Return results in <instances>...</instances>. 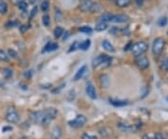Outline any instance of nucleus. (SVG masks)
I'll list each match as a JSON object with an SVG mask.
<instances>
[{
  "mask_svg": "<svg viewBox=\"0 0 168 139\" xmlns=\"http://www.w3.org/2000/svg\"><path fill=\"white\" fill-rule=\"evenodd\" d=\"M115 2L119 8H126L130 5L131 0H116Z\"/></svg>",
  "mask_w": 168,
  "mask_h": 139,
  "instance_id": "22",
  "label": "nucleus"
},
{
  "mask_svg": "<svg viewBox=\"0 0 168 139\" xmlns=\"http://www.w3.org/2000/svg\"><path fill=\"white\" fill-rule=\"evenodd\" d=\"M106 28H107V24H106V23H103V22H99V23L95 25V30L98 31V32L105 31Z\"/></svg>",
  "mask_w": 168,
  "mask_h": 139,
  "instance_id": "25",
  "label": "nucleus"
},
{
  "mask_svg": "<svg viewBox=\"0 0 168 139\" xmlns=\"http://www.w3.org/2000/svg\"><path fill=\"white\" fill-rule=\"evenodd\" d=\"M3 75L6 79H9L13 75V71L10 68H4L3 69Z\"/></svg>",
  "mask_w": 168,
  "mask_h": 139,
  "instance_id": "27",
  "label": "nucleus"
},
{
  "mask_svg": "<svg viewBox=\"0 0 168 139\" xmlns=\"http://www.w3.org/2000/svg\"><path fill=\"white\" fill-rule=\"evenodd\" d=\"M109 103L112 106H114L116 108H121V107H124L128 105V101L125 100H117V99H109Z\"/></svg>",
  "mask_w": 168,
  "mask_h": 139,
  "instance_id": "15",
  "label": "nucleus"
},
{
  "mask_svg": "<svg viewBox=\"0 0 168 139\" xmlns=\"http://www.w3.org/2000/svg\"><path fill=\"white\" fill-rule=\"evenodd\" d=\"M109 83H110V80H109V78L106 74H103L100 76V84L102 86V88H104V89L108 88Z\"/></svg>",
  "mask_w": 168,
  "mask_h": 139,
  "instance_id": "16",
  "label": "nucleus"
},
{
  "mask_svg": "<svg viewBox=\"0 0 168 139\" xmlns=\"http://www.w3.org/2000/svg\"><path fill=\"white\" fill-rule=\"evenodd\" d=\"M142 139H155V137H154V135L151 136V135H148V134H145V135L142 137Z\"/></svg>",
  "mask_w": 168,
  "mask_h": 139,
  "instance_id": "41",
  "label": "nucleus"
},
{
  "mask_svg": "<svg viewBox=\"0 0 168 139\" xmlns=\"http://www.w3.org/2000/svg\"><path fill=\"white\" fill-rule=\"evenodd\" d=\"M42 24L45 25V26H49L50 24V18L48 14H45L42 16Z\"/></svg>",
  "mask_w": 168,
  "mask_h": 139,
  "instance_id": "29",
  "label": "nucleus"
},
{
  "mask_svg": "<svg viewBox=\"0 0 168 139\" xmlns=\"http://www.w3.org/2000/svg\"><path fill=\"white\" fill-rule=\"evenodd\" d=\"M17 25H19V22H18V21H9V22H8V23L5 24V26H6L7 28H12V27L17 26Z\"/></svg>",
  "mask_w": 168,
  "mask_h": 139,
  "instance_id": "32",
  "label": "nucleus"
},
{
  "mask_svg": "<svg viewBox=\"0 0 168 139\" xmlns=\"http://www.w3.org/2000/svg\"><path fill=\"white\" fill-rule=\"evenodd\" d=\"M12 128L11 127H4L3 128V132H7V131H11Z\"/></svg>",
  "mask_w": 168,
  "mask_h": 139,
  "instance_id": "45",
  "label": "nucleus"
},
{
  "mask_svg": "<svg viewBox=\"0 0 168 139\" xmlns=\"http://www.w3.org/2000/svg\"><path fill=\"white\" fill-rule=\"evenodd\" d=\"M6 119L10 123H17L20 120V115H19V113L14 108H9L7 110Z\"/></svg>",
  "mask_w": 168,
  "mask_h": 139,
  "instance_id": "4",
  "label": "nucleus"
},
{
  "mask_svg": "<svg viewBox=\"0 0 168 139\" xmlns=\"http://www.w3.org/2000/svg\"><path fill=\"white\" fill-rule=\"evenodd\" d=\"M80 42H79V41L73 42V44L70 46V48L68 49V53H72V51H75V50L79 49H80Z\"/></svg>",
  "mask_w": 168,
  "mask_h": 139,
  "instance_id": "26",
  "label": "nucleus"
},
{
  "mask_svg": "<svg viewBox=\"0 0 168 139\" xmlns=\"http://www.w3.org/2000/svg\"><path fill=\"white\" fill-rule=\"evenodd\" d=\"M20 139H29V138L26 137V136H24V137H22V138H20Z\"/></svg>",
  "mask_w": 168,
  "mask_h": 139,
  "instance_id": "48",
  "label": "nucleus"
},
{
  "mask_svg": "<svg viewBox=\"0 0 168 139\" xmlns=\"http://www.w3.org/2000/svg\"><path fill=\"white\" fill-rule=\"evenodd\" d=\"M62 136V129L60 126H55L53 127L51 134H50V139H60Z\"/></svg>",
  "mask_w": 168,
  "mask_h": 139,
  "instance_id": "14",
  "label": "nucleus"
},
{
  "mask_svg": "<svg viewBox=\"0 0 168 139\" xmlns=\"http://www.w3.org/2000/svg\"><path fill=\"white\" fill-rule=\"evenodd\" d=\"M32 74H33V72H32V70H30V71H26L24 73V76H25V78H31Z\"/></svg>",
  "mask_w": 168,
  "mask_h": 139,
  "instance_id": "42",
  "label": "nucleus"
},
{
  "mask_svg": "<svg viewBox=\"0 0 168 139\" xmlns=\"http://www.w3.org/2000/svg\"><path fill=\"white\" fill-rule=\"evenodd\" d=\"M167 101H168V98H167Z\"/></svg>",
  "mask_w": 168,
  "mask_h": 139,
  "instance_id": "50",
  "label": "nucleus"
},
{
  "mask_svg": "<svg viewBox=\"0 0 168 139\" xmlns=\"http://www.w3.org/2000/svg\"><path fill=\"white\" fill-rule=\"evenodd\" d=\"M129 20V17L126 14H118V15H113L112 18V23L116 24H122L125 23Z\"/></svg>",
  "mask_w": 168,
  "mask_h": 139,
  "instance_id": "13",
  "label": "nucleus"
},
{
  "mask_svg": "<svg viewBox=\"0 0 168 139\" xmlns=\"http://www.w3.org/2000/svg\"><path fill=\"white\" fill-rule=\"evenodd\" d=\"M118 127L121 130V131H123V132H131V131H134V126H132V125H129V124H127V123H119L118 124Z\"/></svg>",
  "mask_w": 168,
  "mask_h": 139,
  "instance_id": "19",
  "label": "nucleus"
},
{
  "mask_svg": "<svg viewBox=\"0 0 168 139\" xmlns=\"http://www.w3.org/2000/svg\"><path fill=\"white\" fill-rule=\"evenodd\" d=\"M136 3L137 6H142L144 3V0H136Z\"/></svg>",
  "mask_w": 168,
  "mask_h": 139,
  "instance_id": "44",
  "label": "nucleus"
},
{
  "mask_svg": "<svg viewBox=\"0 0 168 139\" xmlns=\"http://www.w3.org/2000/svg\"><path fill=\"white\" fill-rule=\"evenodd\" d=\"M167 23H168V19H167V17L164 16V17H162V18L159 19L158 25L161 26V27H163V26H165L167 24Z\"/></svg>",
  "mask_w": 168,
  "mask_h": 139,
  "instance_id": "30",
  "label": "nucleus"
},
{
  "mask_svg": "<svg viewBox=\"0 0 168 139\" xmlns=\"http://www.w3.org/2000/svg\"><path fill=\"white\" fill-rule=\"evenodd\" d=\"M112 18H113V14H111L110 12H105L100 16L99 20H100V22L106 24V23L112 22Z\"/></svg>",
  "mask_w": 168,
  "mask_h": 139,
  "instance_id": "17",
  "label": "nucleus"
},
{
  "mask_svg": "<svg viewBox=\"0 0 168 139\" xmlns=\"http://www.w3.org/2000/svg\"><path fill=\"white\" fill-rule=\"evenodd\" d=\"M93 2L91 0H82L80 5V9L82 12H91Z\"/></svg>",
  "mask_w": 168,
  "mask_h": 139,
  "instance_id": "10",
  "label": "nucleus"
},
{
  "mask_svg": "<svg viewBox=\"0 0 168 139\" xmlns=\"http://www.w3.org/2000/svg\"><path fill=\"white\" fill-rule=\"evenodd\" d=\"M100 9H101V7H100V5L98 4V3H95L93 2V5H92V8H91V12H98L99 10H100Z\"/></svg>",
  "mask_w": 168,
  "mask_h": 139,
  "instance_id": "36",
  "label": "nucleus"
},
{
  "mask_svg": "<svg viewBox=\"0 0 168 139\" xmlns=\"http://www.w3.org/2000/svg\"><path fill=\"white\" fill-rule=\"evenodd\" d=\"M87 71H88V67H87V65H86V64L82 65V66L79 69V70H78V72L76 73V75H75L74 80H75V81H78V80L81 79L85 76V74L87 73Z\"/></svg>",
  "mask_w": 168,
  "mask_h": 139,
  "instance_id": "11",
  "label": "nucleus"
},
{
  "mask_svg": "<svg viewBox=\"0 0 168 139\" xmlns=\"http://www.w3.org/2000/svg\"><path fill=\"white\" fill-rule=\"evenodd\" d=\"M36 11H37V7L35 6V7H34V9L31 11V18H33V17L36 14Z\"/></svg>",
  "mask_w": 168,
  "mask_h": 139,
  "instance_id": "40",
  "label": "nucleus"
},
{
  "mask_svg": "<svg viewBox=\"0 0 168 139\" xmlns=\"http://www.w3.org/2000/svg\"><path fill=\"white\" fill-rule=\"evenodd\" d=\"M0 61L6 62V63L9 62V56L8 53H6L3 49H0Z\"/></svg>",
  "mask_w": 168,
  "mask_h": 139,
  "instance_id": "23",
  "label": "nucleus"
},
{
  "mask_svg": "<svg viewBox=\"0 0 168 139\" xmlns=\"http://www.w3.org/2000/svg\"><path fill=\"white\" fill-rule=\"evenodd\" d=\"M29 24H24V25H22V26H20V32H22V33H24L26 30H28L29 29Z\"/></svg>",
  "mask_w": 168,
  "mask_h": 139,
  "instance_id": "39",
  "label": "nucleus"
},
{
  "mask_svg": "<svg viewBox=\"0 0 168 139\" xmlns=\"http://www.w3.org/2000/svg\"><path fill=\"white\" fill-rule=\"evenodd\" d=\"M59 45L55 42H48L46 44V46L43 48L42 49V53H50V51H54L56 49H58Z\"/></svg>",
  "mask_w": 168,
  "mask_h": 139,
  "instance_id": "12",
  "label": "nucleus"
},
{
  "mask_svg": "<svg viewBox=\"0 0 168 139\" xmlns=\"http://www.w3.org/2000/svg\"><path fill=\"white\" fill-rule=\"evenodd\" d=\"M40 8H41V10H42L43 12L48 11V9H49V8H50V5H49V1H48V0H43V2L41 3Z\"/></svg>",
  "mask_w": 168,
  "mask_h": 139,
  "instance_id": "31",
  "label": "nucleus"
},
{
  "mask_svg": "<svg viewBox=\"0 0 168 139\" xmlns=\"http://www.w3.org/2000/svg\"><path fill=\"white\" fill-rule=\"evenodd\" d=\"M154 137H155V139H164L163 136H162V134H156L154 135Z\"/></svg>",
  "mask_w": 168,
  "mask_h": 139,
  "instance_id": "43",
  "label": "nucleus"
},
{
  "mask_svg": "<svg viewBox=\"0 0 168 139\" xmlns=\"http://www.w3.org/2000/svg\"><path fill=\"white\" fill-rule=\"evenodd\" d=\"M79 31L84 34H91L92 33V28L90 26H81L79 28Z\"/></svg>",
  "mask_w": 168,
  "mask_h": 139,
  "instance_id": "28",
  "label": "nucleus"
},
{
  "mask_svg": "<svg viewBox=\"0 0 168 139\" xmlns=\"http://www.w3.org/2000/svg\"><path fill=\"white\" fill-rule=\"evenodd\" d=\"M162 68L165 71H168V58L165 59L162 63Z\"/></svg>",
  "mask_w": 168,
  "mask_h": 139,
  "instance_id": "38",
  "label": "nucleus"
},
{
  "mask_svg": "<svg viewBox=\"0 0 168 139\" xmlns=\"http://www.w3.org/2000/svg\"><path fill=\"white\" fill-rule=\"evenodd\" d=\"M165 46V41L162 38H157L154 39L152 44V53L154 55H160Z\"/></svg>",
  "mask_w": 168,
  "mask_h": 139,
  "instance_id": "3",
  "label": "nucleus"
},
{
  "mask_svg": "<svg viewBox=\"0 0 168 139\" xmlns=\"http://www.w3.org/2000/svg\"><path fill=\"white\" fill-rule=\"evenodd\" d=\"M81 139H97V137L95 136V135H91V134H82Z\"/></svg>",
  "mask_w": 168,
  "mask_h": 139,
  "instance_id": "37",
  "label": "nucleus"
},
{
  "mask_svg": "<svg viewBox=\"0 0 168 139\" xmlns=\"http://www.w3.org/2000/svg\"><path fill=\"white\" fill-rule=\"evenodd\" d=\"M9 9V5L5 0H0V13L6 14Z\"/></svg>",
  "mask_w": 168,
  "mask_h": 139,
  "instance_id": "21",
  "label": "nucleus"
},
{
  "mask_svg": "<svg viewBox=\"0 0 168 139\" xmlns=\"http://www.w3.org/2000/svg\"><path fill=\"white\" fill-rule=\"evenodd\" d=\"M13 1H14L16 4H18V3H20V2H22V1H24V0H13Z\"/></svg>",
  "mask_w": 168,
  "mask_h": 139,
  "instance_id": "46",
  "label": "nucleus"
},
{
  "mask_svg": "<svg viewBox=\"0 0 168 139\" xmlns=\"http://www.w3.org/2000/svg\"><path fill=\"white\" fill-rule=\"evenodd\" d=\"M86 121H87V119L84 115H78L73 120L68 121V124L73 128H80L85 125Z\"/></svg>",
  "mask_w": 168,
  "mask_h": 139,
  "instance_id": "6",
  "label": "nucleus"
},
{
  "mask_svg": "<svg viewBox=\"0 0 168 139\" xmlns=\"http://www.w3.org/2000/svg\"><path fill=\"white\" fill-rule=\"evenodd\" d=\"M147 49V44L144 41L136 42L134 45H132V47H131V50H132L133 54L136 57L143 55V53H146Z\"/></svg>",
  "mask_w": 168,
  "mask_h": 139,
  "instance_id": "2",
  "label": "nucleus"
},
{
  "mask_svg": "<svg viewBox=\"0 0 168 139\" xmlns=\"http://www.w3.org/2000/svg\"><path fill=\"white\" fill-rule=\"evenodd\" d=\"M86 93L92 100H95V99L97 98L96 91H95V86L92 85V83H91V82H88L87 83V85H86Z\"/></svg>",
  "mask_w": 168,
  "mask_h": 139,
  "instance_id": "9",
  "label": "nucleus"
},
{
  "mask_svg": "<svg viewBox=\"0 0 168 139\" xmlns=\"http://www.w3.org/2000/svg\"><path fill=\"white\" fill-rule=\"evenodd\" d=\"M108 1H116V0H108Z\"/></svg>",
  "mask_w": 168,
  "mask_h": 139,
  "instance_id": "49",
  "label": "nucleus"
},
{
  "mask_svg": "<svg viewBox=\"0 0 168 139\" xmlns=\"http://www.w3.org/2000/svg\"><path fill=\"white\" fill-rule=\"evenodd\" d=\"M64 33H65V30L61 27V26H57L54 31H53V34H54V37L56 38H60L64 36Z\"/></svg>",
  "mask_w": 168,
  "mask_h": 139,
  "instance_id": "20",
  "label": "nucleus"
},
{
  "mask_svg": "<svg viewBox=\"0 0 168 139\" xmlns=\"http://www.w3.org/2000/svg\"><path fill=\"white\" fill-rule=\"evenodd\" d=\"M136 64L140 69H146L149 66V61L144 55H140V56L136 57Z\"/></svg>",
  "mask_w": 168,
  "mask_h": 139,
  "instance_id": "8",
  "label": "nucleus"
},
{
  "mask_svg": "<svg viewBox=\"0 0 168 139\" xmlns=\"http://www.w3.org/2000/svg\"><path fill=\"white\" fill-rule=\"evenodd\" d=\"M8 54H9V58H17L18 57L17 53H16L14 49H8Z\"/></svg>",
  "mask_w": 168,
  "mask_h": 139,
  "instance_id": "35",
  "label": "nucleus"
},
{
  "mask_svg": "<svg viewBox=\"0 0 168 139\" xmlns=\"http://www.w3.org/2000/svg\"><path fill=\"white\" fill-rule=\"evenodd\" d=\"M31 119L34 123L43 125V123H44V110L35 111V112L31 113Z\"/></svg>",
  "mask_w": 168,
  "mask_h": 139,
  "instance_id": "7",
  "label": "nucleus"
},
{
  "mask_svg": "<svg viewBox=\"0 0 168 139\" xmlns=\"http://www.w3.org/2000/svg\"><path fill=\"white\" fill-rule=\"evenodd\" d=\"M57 110L53 108H47L44 110V123L43 125H48L50 123L56 118L57 116Z\"/></svg>",
  "mask_w": 168,
  "mask_h": 139,
  "instance_id": "5",
  "label": "nucleus"
},
{
  "mask_svg": "<svg viewBox=\"0 0 168 139\" xmlns=\"http://www.w3.org/2000/svg\"><path fill=\"white\" fill-rule=\"evenodd\" d=\"M112 58L109 57L106 54H100L98 56H96L95 59L92 60V67L96 68L100 65H104V66H109V64H111Z\"/></svg>",
  "mask_w": 168,
  "mask_h": 139,
  "instance_id": "1",
  "label": "nucleus"
},
{
  "mask_svg": "<svg viewBox=\"0 0 168 139\" xmlns=\"http://www.w3.org/2000/svg\"><path fill=\"white\" fill-rule=\"evenodd\" d=\"M90 46H91V40L90 39H86V40H84L83 42H81L80 44V49H81V50H87L89 48H90Z\"/></svg>",
  "mask_w": 168,
  "mask_h": 139,
  "instance_id": "24",
  "label": "nucleus"
},
{
  "mask_svg": "<svg viewBox=\"0 0 168 139\" xmlns=\"http://www.w3.org/2000/svg\"><path fill=\"white\" fill-rule=\"evenodd\" d=\"M55 19H56V21H61L62 20V12L57 8L55 9Z\"/></svg>",
  "mask_w": 168,
  "mask_h": 139,
  "instance_id": "34",
  "label": "nucleus"
},
{
  "mask_svg": "<svg viewBox=\"0 0 168 139\" xmlns=\"http://www.w3.org/2000/svg\"><path fill=\"white\" fill-rule=\"evenodd\" d=\"M17 5H18V8H19V9H20L21 10H24V11H25L26 9H27V7H28L27 3H26L25 1H22V2H20V3H18Z\"/></svg>",
  "mask_w": 168,
  "mask_h": 139,
  "instance_id": "33",
  "label": "nucleus"
},
{
  "mask_svg": "<svg viewBox=\"0 0 168 139\" xmlns=\"http://www.w3.org/2000/svg\"><path fill=\"white\" fill-rule=\"evenodd\" d=\"M102 46H103V48L106 50L109 51V53H115V48L113 47V45H112L108 40H103Z\"/></svg>",
  "mask_w": 168,
  "mask_h": 139,
  "instance_id": "18",
  "label": "nucleus"
},
{
  "mask_svg": "<svg viewBox=\"0 0 168 139\" xmlns=\"http://www.w3.org/2000/svg\"><path fill=\"white\" fill-rule=\"evenodd\" d=\"M37 2V0H31V3L32 4H34V5H35V3Z\"/></svg>",
  "mask_w": 168,
  "mask_h": 139,
  "instance_id": "47",
  "label": "nucleus"
}]
</instances>
